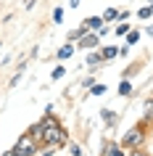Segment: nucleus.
Instances as JSON below:
<instances>
[{
    "mask_svg": "<svg viewBox=\"0 0 153 156\" xmlns=\"http://www.w3.org/2000/svg\"><path fill=\"white\" fill-rule=\"evenodd\" d=\"M26 132L45 148H61V146H66V140H69L64 124L53 116V111H45V116H42L37 124H32Z\"/></svg>",
    "mask_w": 153,
    "mask_h": 156,
    "instance_id": "nucleus-1",
    "label": "nucleus"
},
{
    "mask_svg": "<svg viewBox=\"0 0 153 156\" xmlns=\"http://www.w3.org/2000/svg\"><path fill=\"white\" fill-rule=\"evenodd\" d=\"M145 140H148L145 124H135V127H129V130L121 135L119 143H121L124 148H129V151H132V148H143V146H145Z\"/></svg>",
    "mask_w": 153,
    "mask_h": 156,
    "instance_id": "nucleus-2",
    "label": "nucleus"
},
{
    "mask_svg": "<svg viewBox=\"0 0 153 156\" xmlns=\"http://www.w3.org/2000/svg\"><path fill=\"white\" fill-rule=\"evenodd\" d=\"M37 148H40V143H37L29 132H24V135L16 140L13 151H16V156H34V154H37Z\"/></svg>",
    "mask_w": 153,
    "mask_h": 156,
    "instance_id": "nucleus-3",
    "label": "nucleus"
},
{
    "mask_svg": "<svg viewBox=\"0 0 153 156\" xmlns=\"http://www.w3.org/2000/svg\"><path fill=\"white\" fill-rule=\"evenodd\" d=\"M98 42H100L98 32H87L85 37H79V42H77V48H82V50H92V48H98Z\"/></svg>",
    "mask_w": 153,
    "mask_h": 156,
    "instance_id": "nucleus-4",
    "label": "nucleus"
},
{
    "mask_svg": "<svg viewBox=\"0 0 153 156\" xmlns=\"http://www.w3.org/2000/svg\"><path fill=\"white\" fill-rule=\"evenodd\" d=\"M103 156H127V148L121 146V143L106 140V143H103Z\"/></svg>",
    "mask_w": 153,
    "mask_h": 156,
    "instance_id": "nucleus-5",
    "label": "nucleus"
},
{
    "mask_svg": "<svg viewBox=\"0 0 153 156\" xmlns=\"http://www.w3.org/2000/svg\"><path fill=\"white\" fill-rule=\"evenodd\" d=\"M100 56H103V64L106 61H113V58L119 56V45H106V48H100Z\"/></svg>",
    "mask_w": 153,
    "mask_h": 156,
    "instance_id": "nucleus-6",
    "label": "nucleus"
},
{
    "mask_svg": "<svg viewBox=\"0 0 153 156\" xmlns=\"http://www.w3.org/2000/svg\"><path fill=\"white\" fill-rule=\"evenodd\" d=\"M143 122L153 124V98H145L143 103Z\"/></svg>",
    "mask_w": 153,
    "mask_h": 156,
    "instance_id": "nucleus-7",
    "label": "nucleus"
},
{
    "mask_svg": "<svg viewBox=\"0 0 153 156\" xmlns=\"http://www.w3.org/2000/svg\"><path fill=\"white\" fill-rule=\"evenodd\" d=\"M103 24H106L103 16H90V19H85V27H87L90 32H98V29H100Z\"/></svg>",
    "mask_w": 153,
    "mask_h": 156,
    "instance_id": "nucleus-8",
    "label": "nucleus"
},
{
    "mask_svg": "<svg viewBox=\"0 0 153 156\" xmlns=\"http://www.w3.org/2000/svg\"><path fill=\"white\" fill-rule=\"evenodd\" d=\"M85 61H87V66L95 72V66L103 64V56H100V50H95V53H87V58H85Z\"/></svg>",
    "mask_w": 153,
    "mask_h": 156,
    "instance_id": "nucleus-9",
    "label": "nucleus"
},
{
    "mask_svg": "<svg viewBox=\"0 0 153 156\" xmlns=\"http://www.w3.org/2000/svg\"><path fill=\"white\" fill-rule=\"evenodd\" d=\"M74 50H77V45H71V42H66L64 48H58V58H61V61H66V58L71 56Z\"/></svg>",
    "mask_w": 153,
    "mask_h": 156,
    "instance_id": "nucleus-10",
    "label": "nucleus"
},
{
    "mask_svg": "<svg viewBox=\"0 0 153 156\" xmlns=\"http://www.w3.org/2000/svg\"><path fill=\"white\" fill-rule=\"evenodd\" d=\"M100 116H103V122L108 124V127H113V124H116V114H113L111 108H100Z\"/></svg>",
    "mask_w": 153,
    "mask_h": 156,
    "instance_id": "nucleus-11",
    "label": "nucleus"
},
{
    "mask_svg": "<svg viewBox=\"0 0 153 156\" xmlns=\"http://www.w3.org/2000/svg\"><path fill=\"white\" fill-rule=\"evenodd\" d=\"M119 95H121V98L132 95V82H129V80H121V85H119Z\"/></svg>",
    "mask_w": 153,
    "mask_h": 156,
    "instance_id": "nucleus-12",
    "label": "nucleus"
},
{
    "mask_svg": "<svg viewBox=\"0 0 153 156\" xmlns=\"http://www.w3.org/2000/svg\"><path fill=\"white\" fill-rule=\"evenodd\" d=\"M137 16H140V19H151V16H153V3H148V5H143V8L137 11Z\"/></svg>",
    "mask_w": 153,
    "mask_h": 156,
    "instance_id": "nucleus-13",
    "label": "nucleus"
},
{
    "mask_svg": "<svg viewBox=\"0 0 153 156\" xmlns=\"http://www.w3.org/2000/svg\"><path fill=\"white\" fill-rule=\"evenodd\" d=\"M103 21H119V11H116V8H108L103 13Z\"/></svg>",
    "mask_w": 153,
    "mask_h": 156,
    "instance_id": "nucleus-14",
    "label": "nucleus"
},
{
    "mask_svg": "<svg viewBox=\"0 0 153 156\" xmlns=\"http://www.w3.org/2000/svg\"><path fill=\"white\" fill-rule=\"evenodd\" d=\"M137 40H140V32H132V29H129V32H127V48L137 45Z\"/></svg>",
    "mask_w": 153,
    "mask_h": 156,
    "instance_id": "nucleus-15",
    "label": "nucleus"
},
{
    "mask_svg": "<svg viewBox=\"0 0 153 156\" xmlns=\"http://www.w3.org/2000/svg\"><path fill=\"white\" fill-rule=\"evenodd\" d=\"M106 90H108L106 85H92V87H90V95H103Z\"/></svg>",
    "mask_w": 153,
    "mask_h": 156,
    "instance_id": "nucleus-16",
    "label": "nucleus"
},
{
    "mask_svg": "<svg viewBox=\"0 0 153 156\" xmlns=\"http://www.w3.org/2000/svg\"><path fill=\"white\" fill-rule=\"evenodd\" d=\"M113 32H116V34H127V32H129V24H127V21H119Z\"/></svg>",
    "mask_w": 153,
    "mask_h": 156,
    "instance_id": "nucleus-17",
    "label": "nucleus"
},
{
    "mask_svg": "<svg viewBox=\"0 0 153 156\" xmlns=\"http://www.w3.org/2000/svg\"><path fill=\"white\" fill-rule=\"evenodd\" d=\"M64 74H66V69H64V66H56V69H53V74H50V80H61Z\"/></svg>",
    "mask_w": 153,
    "mask_h": 156,
    "instance_id": "nucleus-18",
    "label": "nucleus"
},
{
    "mask_svg": "<svg viewBox=\"0 0 153 156\" xmlns=\"http://www.w3.org/2000/svg\"><path fill=\"white\" fill-rule=\"evenodd\" d=\"M53 21H56V24L64 21V8H56V11H53Z\"/></svg>",
    "mask_w": 153,
    "mask_h": 156,
    "instance_id": "nucleus-19",
    "label": "nucleus"
},
{
    "mask_svg": "<svg viewBox=\"0 0 153 156\" xmlns=\"http://www.w3.org/2000/svg\"><path fill=\"white\" fill-rule=\"evenodd\" d=\"M129 156H151V154H145L143 148H132V151H129Z\"/></svg>",
    "mask_w": 153,
    "mask_h": 156,
    "instance_id": "nucleus-20",
    "label": "nucleus"
},
{
    "mask_svg": "<svg viewBox=\"0 0 153 156\" xmlns=\"http://www.w3.org/2000/svg\"><path fill=\"white\" fill-rule=\"evenodd\" d=\"M71 156H85V154H82V148L77 146V143H74V146H71Z\"/></svg>",
    "mask_w": 153,
    "mask_h": 156,
    "instance_id": "nucleus-21",
    "label": "nucleus"
},
{
    "mask_svg": "<svg viewBox=\"0 0 153 156\" xmlns=\"http://www.w3.org/2000/svg\"><path fill=\"white\" fill-rule=\"evenodd\" d=\"M82 85H85V87H87V90H90V87L95 85V80H92V77H85V82H82Z\"/></svg>",
    "mask_w": 153,
    "mask_h": 156,
    "instance_id": "nucleus-22",
    "label": "nucleus"
},
{
    "mask_svg": "<svg viewBox=\"0 0 153 156\" xmlns=\"http://www.w3.org/2000/svg\"><path fill=\"white\" fill-rule=\"evenodd\" d=\"M119 21H129V11H119Z\"/></svg>",
    "mask_w": 153,
    "mask_h": 156,
    "instance_id": "nucleus-23",
    "label": "nucleus"
},
{
    "mask_svg": "<svg viewBox=\"0 0 153 156\" xmlns=\"http://www.w3.org/2000/svg\"><path fill=\"white\" fill-rule=\"evenodd\" d=\"M106 34H108V27L103 24V27H100V29H98V37H106Z\"/></svg>",
    "mask_w": 153,
    "mask_h": 156,
    "instance_id": "nucleus-24",
    "label": "nucleus"
},
{
    "mask_svg": "<svg viewBox=\"0 0 153 156\" xmlns=\"http://www.w3.org/2000/svg\"><path fill=\"white\" fill-rule=\"evenodd\" d=\"M0 156H16V151L11 148V151H3V154H0Z\"/></svg>",
    "mask_w": 153,
    "mask_h": 156,
    "instance_id": "nucleus-25",
    "label": "nucleus"
},
{
    "mask_svg": "<svg viewBox=\"0 0 153 156\" xmlns=\"http://www.w3.org/2000/svg\"><path fill=\"white\" fill-rule=\"evenodd\" d=\"M77 5H79V0H71V8H77Z\"/></svg>",
    "mask_w": 153,
    "mask_h": 156,
    "instance_id": "nucleus-26",
    "label": "nucleus"
},
{
    "mask_svg": "<svg viewBox=\"0 0 153 156\" xmlns=\"http://www.w3.org/2000/svg\"><path fill=\"white\" fill-rule=\"evenodd\" d=\"M148 34H151V37H153V24H151V27H148Z\"/></svg>",
    "mask_w": 153,
    "mask_h": 156,
    "instance_id": "nucleus-27",
    "label": "nucleus"
}]
</instances>
